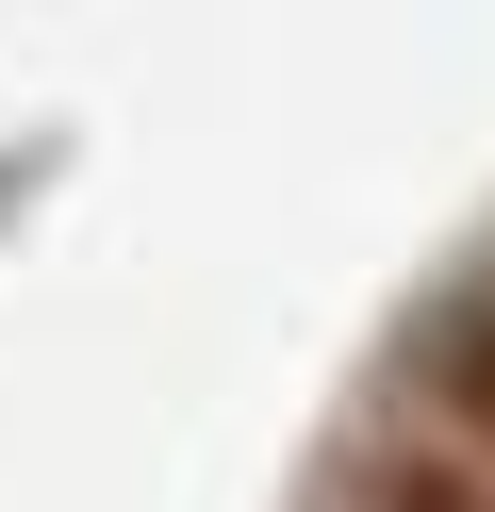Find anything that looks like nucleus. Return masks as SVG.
Returning a JSON list of instances; mask_svg holds the SVG:
<instances>
[{
	"label": "nucleus",
	"mask_w": 495,
	"mask_h": 512,
	"mask_svg": "<svg viewBox=\"0 0 495 512\" xmlns=\"http://www.w3.org/2000/svg\"><path fill=\"white\" fill-rule=\"evenodd\" d=\"M347 512H495V463L479 446H396V463L347 479Z\"/></svg>",
	"instance_id": "obj_1"
},
{
	"label": "nucleus",
	"mask_w": 495,
	"mask_h": 512,
	"mask_svg": "<svg viewBox=\"0 0 495 512\" xmlns=\"http://www.w3.org/2000/svg\"><path fill=\"white\" fill-rule=\"evenodd\" d=\"M446 397H462V430H479V463H495V314L446 331Z\"/></svg>",
	"instance_id": "obj_2"
}]
</instances>
